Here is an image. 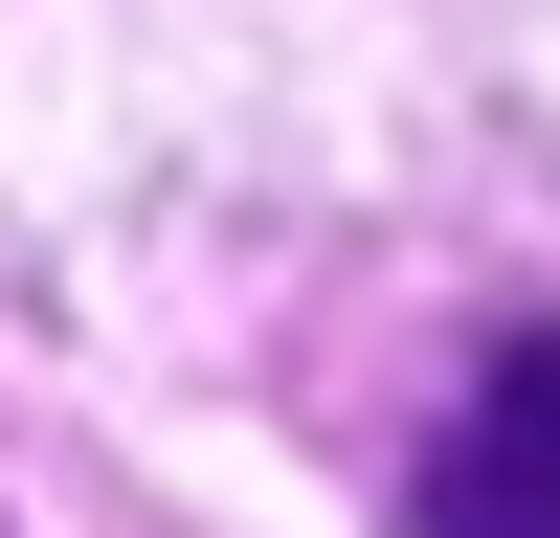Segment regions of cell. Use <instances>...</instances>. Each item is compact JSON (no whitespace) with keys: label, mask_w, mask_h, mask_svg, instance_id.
Here are the masks:
<instances>
[{"label":"cell","mask_w":560,"mask_h":538,"mask_svg":"<svg viewBox=\"0 0 560 538\" xmlns=\"http://www.w3.org/2000/svg\"><path fill=\"white\" fill-rule=\"evenodd\" d=\"M404 538H560V337H516L404 471Z\"/></svg>","instance_id":"1"}]
</instances>
